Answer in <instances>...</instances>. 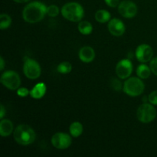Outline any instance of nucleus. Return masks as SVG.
<instances>
[{
	"label": "nucleus",
	"instance_id": "c756f323",
	"mask_svg": "<svg viewBox=\"0 0 157 157\" xmlns=\"http://www.w3.org/2000/svg\"><path fill=\"white\" fill-rule=\"evenodd\" d=\"M13 1H15V2H18V3H25V2H29L30 0H13Z\"/></svg>",
	"mask_w": 157,
	"mask_h": 157
},
{
	"label": "nucleus",
	"instance_id": "5701e85b",
	"mask_svg": "<svg viewBox=\"0 0 157 157\" xmlns=\"http://www.w3.org/2000/svg\"><path fill=\"white\" fill-rule=\"evenodd\" d=\"M17 94L21 98H25L28 95L30 94V90L25 87H19L17 89Z\"/></svg>",
	"mask_w": 157,
	"mask_h": 157
},
{
	"label": "nucleus",
	"instance_id": "4468645a",
	"mask_svg": "<svg viewBox=\"0 0 157 157\" xmlns=\"http://www.w3.org/2000/svg\"><path fill=\"white\" fill-rule=\"evenodd\" d=\"M47 87L45 84L43 82L38 83L36 85L33 87V88L30 90V96L34 99H41L46 94Z\"/></svg>",
	"mask_w": 157,
	"mask_h": 157
},
{
	"label": "nucleus",
	"instance_id": "7ed1b4c3",
	"mask_svg": "<svg viewBox=\"0 0 157 157\" xmlns=\"http://www.w3.org/2000/svg\"><path fill=\"white\" fill-rule=\"evenodd\" d=\"M61 12L64 18L74 22L81 21L84 15V8L76 2H71L64 4L61 8Z\"/></svg>",
	"mask_w": 157,
	"mask_h": 157
},
{
	"label": "nucleus",
	"instance_id": "bb28decb",
	"mask_svg": "<svg viewBox=\"0 0 157 157\" xmlns=\"http://www.w3.org/2000/svg\"><path fill=\"white\" fill-rule=\"evenodd\" d=\"M104 1L109 7L111 8L117 7L120 4V0H104Z\"/></svg>",
	"mask_w": 157,
	"mask_h": 157
},
{
	"label": "nucleus",
	"instance_id": "b1692460",
	"mask_svg": "<svg viewBox=\"0 0 157 157\" xmlns=\"http://www.w3.org/2000/svg\"><path fill=\"white\" fill-rule=\"evenodd\" d=\"M148 101L153 105H157V90L151 92L148 96Z\"/></svg>",
	"mask_w": 157,
	"mask_h": 157
},
{
	"label": "nucleus",
	"instance_id": "aec40b11",
	"mask_svg": "<svg viewBox=\"0 0 157 157\" xmlns=\"http://www.w3.org/2000/svg\"><path fill=\"white\" fill-rule=\"evenodd\" d=\"M57 71L60 74L67 75L72 71V64L67 61H63L58 64L57 67Z\"/></svg>",
	"mask_w": 157,
	"mask_h": 157
},
{
	"label": "nucleus",
	"instance_id": "2eb2a0df",
	"mask_svg": "<svg viewBox=\"0 0 157 157\" xmlns=\"http://www.w3.org/2000/svg\"><path fill=\"white\" fill-rule=\"evenodd\" d=\"M14 126L9 119H2L0 122V135L3 137L10 136L13 132Z\"/></svg>",
	"mask_w": 157,
	"mask_h": 157
},
{
	"label": "nucleus",
	"instance_id": "f3484780",
	"mask_svg": "<svg viewBox=\"0 0 157 157\" xmlns=\"http://www.w3.org/2000/svg\"><path fill=\"white\" fill-rule=\"evenodd\" d=\"M110 17L111 15L110 12L104 9H100L95 13V19L100 23L108 22L110 20Z\"/></svg>",
	"mask_w": 157,
	"mask_h": 157
},
{
	"label": "nucleus",
	"instance_id": "6ab92c4d",
	"mask_svg": "<svg viewBox=\"0 0 157 157\" xmlns=\"http://www.w3.org/2000/svg\"><path fill=\"white\" fill-rule=\"evenodd\" d=\"M83 125L80 122H74L69 127V131L73 137H78L83 133Z\"/></svg>",
	"mask_w": 157,
	"mask_h": 157
},
{
	"label": "nucleus",
	"instance_id": "a878e982",
	"mask_svg": "<svg viewBox=\"0 0 157 157\" xmlns=\"http://www.w3.org/2000/svg\"><path fill=\"white\" fill-rule=\"evenodd\" d=\"M111 87H113V89L114 90H121L122 88V84H121V82L117 79H113L111 81Z\"/></svg>",
	"mask_w": 157,
	"mask_h": 157
},
{
	"label": "nucleus",
	"instance_id": "393cba45",
	"mask_svg": "<svg viewBox=\"0 0 157 157\" xmlns=\"http://www.w3.org/2000/svg\"><path fill=\"white\" fill-rule=\"evenodd\" d=\"M150 69H151V71L157 76V57L153 58V59L150 61Z\"/></svg>",
	"mask_w": 157,
	"mask_h": 157
},
{
	"label": "nucleus",
	"instance_id": "1a4fd4ad",
	"mask_svg": "<svg viewBox=\"0 0 157 157\" xmlns=\"http://www.w3.org/2000/svg\"><path fill=\"white\" fill-rule=\"evenodd\" d=\"M118 12L126 18H132L137 13V6L133 2L124 0L120 2L118 6Z\"/></svg>",
	"mask_w": 157,
	"mask_h": 157
},
{
	"label": "nucleus",
	"instance_id": "c85d7f7f",
	"mask_svg": "<svg viewBox=\"0 0 157 157\" xmlns=\"http://www.w3.org/2000/svg\"><path fill=\"white\" fill-rule=\"evenodd\" d=\"M4 67H5V61L4 59H3L2 57H1V58H0V70L3 71Z\"/></svg>",
	"mask_w": 157,
	"mask_h": 157
},
{
	"label": "nucleus",
	"instance_id": "ddd939ff",
	"mask_svg": "<svg viewBox=\"0 0 157 157\" xmlns=\"http://www.w3.org/2000/svg\"><path fill=\"white\" fill-rule=\"evenodd\" d=\"M80 60L84 63H90L95 58V52L90 46H84L81 48L78 53Z\"/></svg>",
	"mask_w": 157,
	"mask_h": 157
},
{
	"label": "nucleus",
	"instance_id": "6e6552de",
	"mask_svg": "<svg viewBox=\"0 0 157 157\" xmlns=\"http://www.w3.org/2000/svg\"><path fill=\"white\" fill-rule=\"evenodd\" d=\"M72 144V139L70 135L65 133L58 132L52 137V144L58 150H65L70 147Z\"/></svg>",
	"mask_w": 157,
	"mask_h": 157
},
{
	"label": "nucleus",
	"instance_id": "a211bd4d",
	"mask_svg": "<svg viewBox=\"0 0 157 157\" xmlns=\"http://www.w3.org/2000/svg\"><path fill=\"white\" fill-rule=\"evenodd\" d=\"M78 29L80 33L84 35H88L93 31V25L88 21H81L78 23Z\"/></svg>",
	"mask_w": 157,
	"mask_h": 157
},
{
	"label": "nucleus",
	"instance_id": "f03ea898",
	"mask_svg": "<svg viewBox=\"0 0 157 157\" xmlns=\"http://www.w3.org/2000/svg\"><path fill=\"white\" fill-rule=\"evenodd\" d=\"M13 136L17 144L21 146L30 145L36 138L35 130L26 124L18 125L14 130Z\"/></svg>",
	"mask_w": 157,
	"mask_h": 157
},
{
	"label": "nucleus",
	"instance_id": "dca6fc26",
	"mask_svg": "<svg viewBox=\"0 0 157 157\" xmlns=\"http://www.w3.org/2000/svg\"><path fill=\"white\" fill-rule=\"evenodd\" d=\"M151 69L150 66H147V64H142L139 65L136 68V75L141 79H147L151 75Z\"/></svg>",
	"mask_w": 157,
	"mask_h": 157
},
{
	"label": "nucleus",
	"instance_id": "39448f33",
	"mask_svg": "<svg viewBox=\"0 0 157 157\" xmlns=\"http://www.w3.org/2000/svg\"><path fill=\"white\" fill-rule=\"evenodd\" d=\"M156 110L152 104H141L137 109L136 111V117L139 121L144 124H149L154 121L156 117Z\"/></svg>",
	"mask_w": 157,
	"mask_h": 157
},
{
	"label": "nucleus",
	"instance_id": "0eeeda50",
	"mask_svg": "<svg viewBox=\"0 0 157 157\" xmlns=\"http://www.w3.org/2000/svg\"><path fill=\"white\" fill-rule=\"evenodd\" d=\"M1 83L6 88L15 90L19 88L21 84V78L17 72L14 71H6L2 75L0 78Z\"/></svg>",
	"mask_w": 157,
	"mask_h": 157
},
{
	"label": "nucleus",
	"instance_id": "412c9836",
	"mask_svg": "<svg viewBox=\"0 0 157 157\" xmlns=\"http://www.w3.org/2000/svg\"><path fill=\"white\" fill-rule=\"evenodd\" d=\"M12 24V18L7 14H2L0 15V29L2 30L7 29Z\"/></svg>",
	"mask_w": 157,
	"mask_h": 157
},
{
	"label": "nucleus",
	"instance_id": "cd10ccee",
	"mask_svg": "<svg viewBox=\"0 0 157 157\" xmlns=\"http://www.w3.org/2000/svg\"><path fill=\"white\" fill-rule=\"evenodd\" d=\"M6 113V109H5V107L3 106V104H1V105H0V118H1V120L3 119V117H5Z\"/></svg>",
	"mask_w": 157,
	"mask_h": 157
},
{
	"label": "nucleus",
	"instance_id": "f8f14e48",
	"mask_svg": "<svg viewBox=\"0 0 157 157\" xmlns=\"http://www.w3.org/2000/svg\"><path fill=\"white\" fill-rule=\"evenodd\" d=\"M108 31L112 35L117 37L122 36L126 30L124 23L119 18H113L108 21Z\"/></svg>",
	"mask_w": 157,
	"mask_h": 157
},
{
	"label": "nucleus",
	"instance_id": "4be33fe9",
	"mask_svg": "<svg viewBox=\"0 0 157 157\" xmlns=\"http://www.w3.org/2000/svg\"><path fill=\"white\" fill-rule=\"evenodd\" d=\"M60 9L55 5H52V6L47 7V15H49L50 17L55 18V17L58 16L59 15Z\"/></svg>",
	"mask_w": 157,
	"mask_h": 157
},
{
	"label": "nucleus",
	"instance_id": "20e7f679",
	"mask_svg": "<svg viewBox=\"0 0 157 157\" xmlns=\"http://www.w3.org/2000/svg\"><path fill=\"white\" fill-rule=\"evenodd\" d=\"M145 89V85L142 79L135 77L128 78L124 84L123 90L130 97H138L142 94Z\"/></svg>",
	"mask_w": 157,
	"mask_h": 157
},
{
	"label": "nucleus",
	"instance_id": "9b49d317",
	"mask_svg": "<svg viewBox=\"0 0 157 157\" xmlns=\"http://www.w3.org/2000/svg\"><path fill=\"white\" fill-rule=\"evenodd\" d=\"M136 58L140 62L147 63L153 59V50L149 44H142L138 46L135 52Z\"/></svg>",
	"mask_w": 157,
	"mask_h": 157
},
{
	"label": "nucleus",
	"instance_id": "423d86ee",
	"mask_svg": "<svg viewBox=\"0 0 157 157\" xmlns=\"http://www.w3.org/2000/svg\"><path fill=\"white\" fill-rule=\"evenodd\" d=\"M23 72L26 78L31 80L38 79L41 74V68L38 62L29 58H24Z\"/></svg>",
	"mask_w": 157,
	"mask_h": 157
},
{
	"label": "nucleus",
	"instance_id": "9d476101",
	"mask_svg": "<svg viewBox=\"0 0 157 157\" xmlns=\"http://www.w3.org/2000/svg\"><path fill=\"white\" fill-rule=\"evenodd\" d=\"M133 64L129 59H123L117 64L115 71L117 76L121 79H127L130 78L133 71Z\"/></svg>",
	"mask_w": 157,
	"mask_h": 157
},
{
	"label": "nucleus",
	"instance_id": "f257e3e1",
	"mask_svg": "<svg viewBox=\"0 0 157 157\" xmlns=\"http://www.w3.org/2000/svg\"><path fill=\"white\" fill-rule=\"evenodd\" d=\"M47 15V7L41 2H32L26 5L22 11V18L26 22L35 24L39 22Z\"/></svg>",
	"mask_w": 157,
	"mask_h": 157
}]
</instances>
